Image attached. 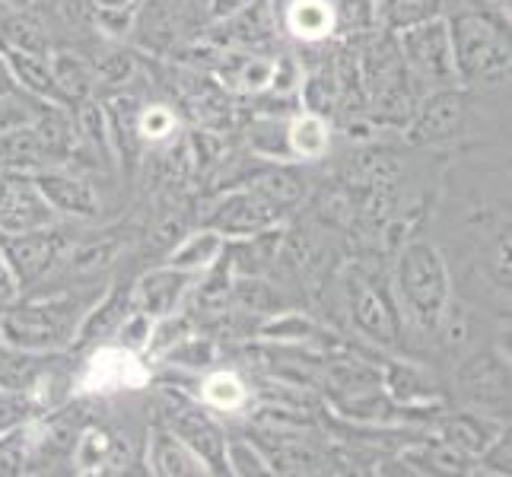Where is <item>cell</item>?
<instances>
[{
    "label": "cell",
    "instance_id": "4dcf8cb0",
    "mask_svg": "<svg viewBox=\"0 0 512 477\" xmlns=\"http://www.w3.org/2000/svg\"><path fill=\"white\" fill-rule=\"evenodd\" d=\"M369 4H376V0H369Z\"/></svg>",
    "mask_w": 512,
    "mask_h": 477
},
{
    "label": "cell",
    "instance_id": "83f0119b",
    "mask_svg": "<svg viewBox=\"0 0 512 477\" xmlns=\"http://www.w3.org/2000/svg\"><path fill=\"white\" fill-rule=\"evenodd\" d=\"M10 74H7V67L4 64H0V96H4V93H10Z\"/></svg>",
    "mask_w": 512,
    "mask_h": 477
},
{
    "label": "cell",
    "instance_id": "d4e9b609",
    "mask_svg": "<svg viewBox=\"0 0 512 477\" xmlns=\"http://www.w3.org/2000/svg\"><path fill=\"white\" fill-rule=\"evenodd\" d=\"M150 338V315L147 312H134L125 328H121V341H125V347H140V344H147Z\"/></svg>",
    "mask_w": 512,
    "mask_h": 477
},
{
    "label": "cell",
    "instance_id": "7402d4cb",
    "mask_svg": "<svg viewBox=\"0 0 512 477\" xmlns=\"http://www.w3.org/2000/svg\"><path fill=\"white\" fill-rule=\"evenodd\" d=\"M226 452H229V462L236 465L239 474H268L271 471L268 465H264V458L249 443H233Z\"/></svg>",
    "mask_w": 512,
    "mask_h": 477
},
{
    "label": "cell",
    "instance_id": "cb8c5ba5",
    "mask_svg": "<svg viewBox=\"0 0 512 477\" xmlns=\"http://www.w3.org/2000/svg\"><path fill=\"white\" fill-rule=\"evenodd\" d=\"M481 423L474 420V417H462V420H455L449 433H452V443L458 446H468V449H481L484 446V436H481Z\"/></svg>",
    "mask_w": 512,
    "mask_h": 477
},
{
    "label": "cell",
    "instance_id": "2e32d148",
    "mask_svg": "<svg viewBox=\"0 0 512 477\" xmlns=\"http://www.w3.org/2000/svg\"><path fill=\"white\" fill-rule=\"evenodd\" d=\"M245 398H249V392H245L233 373H217L204 385V401L217 411H236L245 404Z\"/></svg>",
    "mask_w": 512,
    "mask_h": 477
},
{
    "label": "cell",
    "instance_id": "5bb4252c",
    "mask_svg": "<svg viewBox=\"0 0 512 477\" xmlns=\"http://www.w3.org/2000/svg\"><path fill=\"white\" fill-rule=\"evenodd\" d=\"M223 252V239L217 233H198L191 236L179 252L172 255V268L188 271V268H207L210 261Z\"/></svg>",
    "mask_w": 512,
    "mask_h": 477
},
{
    "label": "cell",
    "instance_id": "7a4b0ae2",
    "mask_svg": "<svg viewBox=\"0 0 512 477\" xmlns=\"http://www.w3.org/2000/svg\"><path fill=\"white\" fill-rule=\"evenodd\" d=\"M401 287L414 315L436 318L446 299V277L439 268L436 255L427 245H411L408 255L401 258Z\"/></svg>",
    "mask_w": 512,
    "mask_h": 477
},
{
    "label": "cell",
    "instance_id": "9a60e30c",
    "mask_svg": "<svg viewBox=\"0 0 512 477\" xmlns=\"http://www.w3.org/2000/svg\"><path fill=\"white\" fill-rule=\"evenodd\" d=\"M458 109H462V102L455 96H436L433 105H427V112H423L417 134L420 137H446L455 128Z\"/></svg>",
    "mask_w": 512,
    "mask_h": 477
},
{
    "label": "cell",
    "instance_id": "30bf717a",
    "mask_svg": "<svg viewBox=\"0 0 512 477\" xmlns=\"http://www.w3.org/2000/svg\"><path fill=\"white\" fill-rule=\"evenodd\" d=\"M153 471L160 474H201V458L169 433H153Z\"/></svg>",
    "mask_w": 512,
    "mask_h": 477
},
{
    "label": "cell",
    "instance_id": "f546056e",
    "mask_svg": "<svg viewBox=\"0 0 512 477\" xmlns=\"http://www.w3.org/2000/svg\"><path fill=\"white\" fill-rule=\"evenodd\" d=\"M10 4H16V7H29V4H35V0H10Z\"/></svg>",
    "mask_w": 512,
    "mask_h": 477
},
{
    "label": "cell",
    "instance_id": "44dd1931",
    "mask_svg": "<svg viewBox=\"0 0 512 477\" xmlns=\"http://www.w3.org/2000/svg\"><path fill=\"white\" fill-rule=\"evenodd\" d=\"M10 39L16 42V48H23L26 55H39V51L45 48L42 29L35 26L32 20H16V23H10Z\"/></svg>",
    "mask_w": 512,
    "mask_h": 477
},
{
    "label": "cell",
    "instance_id": "ffe728a7",
    "mask_svg": "<svg viewBox=\"0 0 512 477\" xmlns=\"http://www.w3.org/2000/svg\"><path fill=\"white\" fill-rule=\"evenodd\" d=\"M172 128H175L172 112L163 109V105H153V109H147L144 118H140L137 134H144L147 140H163L166 134H172Z\"/></svg>",
    "mask_w": 512,
    "mask_h": 477
},
{
    "label": "cell",
    "instance_id": "4fadbf2b",
    "mask_svg": "<svg viewBox=\"0 0 512 477\" xmlns=\"http://www.w3.org/2000/svg\"><path fill=\"white\" fill-rule=\"evenodd\" d=\"M10 67H13V74L20 77L26 86H32L35 93L51 96V99H67L61 93V86L55 83V77H51L48 64H39L32 55H26V51H10Z\"/></svg>",
    "mask_w": 512,
    "mask_h": 477
},
{
    "label": "cell",
    "instance_id": "ac0fdd59",
    "mask_svg": "<svg viewBox=\"0 0 512 477\" xmlns=\"http://www.w3.org/2000/svg\"><path fill=\"white\" fill-rule=\"evenodd\" d=\"M51 77H55L61 90H67V96H74V93L83 96L86 86H90V74H86V67L77 55H58L51 61Z\"/></svg>",
    "mask_w": 512,
    "mask_h": 477
},
{
    "label": "cell",
    "instance_id": "277c9868",
    "mask_svg": "<svg viewBox=\"0 0 512 477\" xmlns=\"http://www.w3.org/2000/svg\"><path fill=\"white\" fill-rule=\"evenodd\" d=\"M144 382H147V369L131 357V350H99L83 379V385L93 388V392L140 388Z\"/></svg>",
    "mask_w": 512,
    "mask_h": 477
},
{
    "label": "cell",
    "instance_id": "f1b7e54d",
    "mask_svg": "<svg viewBox=\"0 0 512 477\" xmlns=\"http://www.w3.org/2000/svg\"><path fill=\"white\" fill-rule=\"evenodd\" d=\"M7 293H10V277L4 271V264H0V299H4Z\"/></svg>",
    "mask_w": 512,
    "mask_h": 477
},
{
    "label": "cell",
    "instance_id": "484cf974",
    "mask_svg": "<svg viewBox=\"0 0 512 477\" xmlns=\"http://www.w3.org/2000/svg\"><path fill=\"white\" fill-rule=\"evenodd\" d=\"M83 128L90 131V140L99 147H109V137L102 131V115L96 105H83Z\"/></svg>",
    "mask_w": 512,
    "mask_h": 477
},
{
    "label": "cell",
    "instance_id": "4316f807",
    "mask_svg": "<svg viewBox=\"0 0 512 477\" xmlns=\"http://www.w3.org/2000/svg\"><path fill=\"white\" fill-rule=\"evenodd\" d=\"M242 7H252V0H214V13L223 16V13H236Z\"/></svg>",
    "mask_w": 512,
    "mask_h": 477
},
{
    "label": "cell",
    "instance_id": "9c48e42d",
    "mask_svg": "<svg viewBox=\"0 0 512 477\" xmlns=\"http://www.w3.org/2000/svg\"><path fill=\"white\" fill-rule=\"evenodd\" d=\"M287 26L299 39H325L334 29V10L328 0H293L287 7Z\"/></svg>",
    "mask_w": 512,
    "mask_h": 477
},
{
    "label": "cell",
    "instance_id": "e0dca14e",
    "mask_svg": "<svg viewBox=\"0 0 512 477\" xmlns=\"http://www.w3.org/2000/svg\"><path fill=\"white\" fill-rule=\"evenodd\" d=\"M439 0H385L382 16L392 29H411L417 23H427L436 13Z\"/></svg>",
    "mask_w": 512,
    "mask_h": 477
},
{
    "label": "cell",
    "instance_id": "603a6c76",
    "mask_svg": "<svg viewBox=\"0 0 512 477\" xmlns=\"http://www.w3.org/2000/svg\"><path fill=\"white\" fill-rule=\"evenodd\" d=\"M23 439H26L23 430H16V433L0 439V471H20L23 468V458H26Z\"/></svg>",
    "mask_w": 512,
    "mask_h": 477
},
{
    "label": "cell",
    "instance_id": "5b68a950",
    "mask_svg": "<svg viewBox=\"0 0 512 477\" xmlns=\"http://www.w3.org/2000/svg\"><path fill=\"white\" fill-rule=\"evenodd\" d=\"M169 420H172V430L179 433V439L188 449L198 452L201 462L217 465V468L223 465V458H226L223 436L217 433V427L201 411H194V408H188V404H185V408H179V411L172 408Z\"/></svg>",
    "mask_w": 512,
    "mask_h": 477
},
{
    "label": "cell",
    "instance_id": "ba28073f",
    "mask_svg": "<svg viewBox=\"0 0 512 477\" xmlns=\"http://www.w3.org/2000/svg\"><path fill=\"white\" fill-rule=\"evenodd\" d=\"M185 280H188L185 274H175V271H156V274L144 277V280H140V287H137L140 312L169 315L175 309V299L182 296Z\"/></svg>",
    "mask_w": 512,
    "mask_h": 477
},
{
    "label": "cell",
    "instance_id": "7c38bea8",
    "mask_svg": "<svg viewBox=\"0 0 512 477\" xmlns=\"http://www.w3.org/2000/svg\"><path fill=\"white\" fill-rule=\"evenodd\" d=\"M287 137H290V150L303 159H319L328 150V125L315 112L296 118Z\"/></svg>",
    "mask_w": 512,
    "mask_h": 477
},
{
    "label": "cell",
    "instance_id": "6da1fadb",
    "mask_svg": "<svg viewBox=\"0 0 512 477\" xmlns=\"http://www.w3.org/2000/svg\"><path fill=\"white\" fill-rule=\"evenodd\" d=\"M452 35L455 70H462L468 80H503L509 74V42L500 26H493L487 16H458Z\"/></svg>",
    "mask_w": 512,
    "mask_h": 477
},
{
    "label": "cell",
    "instance_id": "8fae6325",
    "mask_svg": "<svg viewBox=\"0 0 512 477\" xmlns=\"http://www.w3.org/2000/svg\"><path fill=\"white\" fill-rule=\"evenodd\" d=\"M10 255H13V264H16V271H20V277L32 280L51 264V255H55V239H48L42 233H23L20 242H13Z\"/></svg>",
    "mask_w": 512,
    "mask_h": 477
},
{
    "label": "cell",
    "instance_id": "3957f363",
    "mask_svg": "<svg viewBox=\"0 0 512 477\" xmlns=\"http://www.w3.org/2000/svg\"><path fill=\"white\" fill-rule=\"evenodd\" d=\"M404 51L417 70H423L427 77L446 80L455 74V55H452V35L443 20H427L417 23L404 32Z\"/></svg>",
    "mask_w": 512,
    "mask_h": 477
},
{
    "label": "cell",
    "instance_id": "52a82bcc",
    "mask_svg": "<svg viewBox=\"0 0 512 477\" xmlns=\"http://www.w3.org/2000/svg\"><path fill=\"white\" fill-rule=\"evenodd\" d=\"M39 191L42 198L51 204L64 210V214H80V217H93L96 214V198L86 182L80 179H70V175H42L39 179Z\"/></svg>",
    "mask_w": 512,
    "mask_h": 477
},
{
    "label": "cell",
    "instance_id": "d6986e66",
    "mask_svg": "<svg viewBox=\"0 0 512 477\" xmlns=\"http://www.w3.org/2000/svg\"><path fill=\"white\" fill-rule=\"evenodd\" d=\"M109 449H112V439L105 436V433H99V430H90L80 439V446H77V465L80 468H93V465L105 462Z\"/></svg>",
    "mask_w": 512,
    "mask_h": 477
},
{
    "label": "cell",
    "instance_id": "8992f818",
    "mask_svg": "<svg viewBox=\"0 0 512 477\" xmlns=\"http://www.w3.org/2000/svg\"><path fill=\"white\" fill-rule=\"evenodd\" d=\"M51 204L42 198V191L13 188L7 201L0 204V229L4 233H35L51 223Z\"/></svg>",
    "mask_w": 512,
    "mask_h": 477
}]
</instances>
